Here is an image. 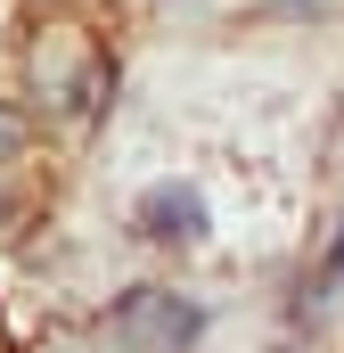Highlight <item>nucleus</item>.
<instances>
[{"instance_id":"obj_1","label":"nucleus","mask_w":344,"mask_h":353,"mask_svg":"<svg viewBox=\"0 0 344 353\" xmlns=\"http://www.w3.org/2000/svg\"><path fill=\"white\" fill-rule=\"evenodd\" d=\"M115 329H123L140 353H180L189 337H197V312H189V304H172V296H156V288H140V296H123Z\"/></svg>"},{"instance_id":"obj_2","label":"nucleus","mask_w":344,"mask_h":353,"mask_svg":"<svg viewBox=\"0 0 344 353\" xmlns=\"http://www.w3.org/2000/svg\"><path fill=\"white\" fill-rule=\"evenodd\" d=\"M140 230H148V239H172V247L205 239V205H197V189H189V181L148 189V197H140Z\"/></svg>"},{"instance_id":"obj_3","label":"nucleus","mask_w":344,"mask_h":353,"mask_svg":"<svg viewBox=\"0 0 344 353\" xmlns=\"http://www.w3.org/2000/svg\"><path fill=\"white\" fill-rule=\"evenodd\" d=\"M336 279H344V247H336Z\"/></svg>"}]
</instances>
